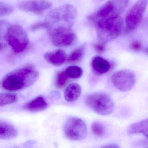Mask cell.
Instances as JSON below:
<instances>
[{"label": "cell", "instance_id": "1", "mask_svg": "<svg viewBox=\"0 0 148 148\" xmlns=\"http://www.w3.org/2000/svg\"><path fill=\"white\" fill-rule=\"evenodd\" d=\"M77 17V9L72 5H65L53 9L45 19L48 34L73 30Z\"/></svg>", "mask_w": 148, "mask_h": 148}, {"label": "cell", "instance_id": "13", "mask_svg": "<svg viewBox=\"0 0 148 148\" xmlns=\"http://www.w3.org/2000/svg\"><path fill=\"white\" fill-rule=\"evenodd\" d=\"M44 58L51 64L55 66H60L65 62L66 55L64 50L58 49L45 53Z\"/></svg>", "mask_w": 148, "mask_h": 148}, {"label": "cell", "instance_id": "25", "mask_svg": "<svg viewBox=\"0 0 148 148\" xmlns=\"http://www.w3.org/2000/svg\"><path fill=\"white\" fill-rule=\"evenodd\" d=\"M93 47L96 51L99 54H102L106 51V46L103 42L94 43Z\"/></svg>", "mask_w": 148, "mask_h": 148}, {"label": "cell", "instance_id": "5", "mask_svg": "<svg viewBox=\"0 0 148 148\" xmlns=\"http://www.w3.org/2000/svg\"><path fill=\"white\" fill-rule=\"evenodd\" d=\"M8 43L14 52L21 53L26 49L29 45V40L25 31L21 26L11 25L5 36L4 43Z\"/></svg>", "mask_w": 148, "mask_h": 148}, {"label": "cell", "instance_id": "9", "mask_svg": "<svg viewBox=\"0 0 148 148\" xmlns=\"http://www.w3.org/2000/svg\"><path fill=\"white\" fill-rule=\"evenodd\" d=\"M111 81L112 84L118 90L121 91H128L135 86L136 75L130 70H121L112 74Z\"/></svg>", "mask_w": 148, "mask_h": 148}, {"label": "cell", "instance_id": "10", "mask_svg": "<svg viewBox=\"0 0 148 148\" xmlns=\"http://www.w3.org/2000/svg\"><path fill=\"white\" fill-rule=\"evenodd\" d=\"M51 6V3L47 0H27L18 5L21 10L38 14H43Z\"/></svg>", "mask_w": 148, "mask_h": 148}, {"label": "cell", "instance_id": "8", "mask_svg": "<svg viewBox=\"0 0 148 148\" xmlns=\"http://www.w3.org/2000/svg\"><path fill=\"white\" fill-rule=\"evenodd\" d=\"M64 132L69 139L80 141L85 138L87 136V126L84 122L80 119L71 117L67 119L65 123Z\"/></svg>", "mask_w": 148, "mask_h": 148}, {"label": "cell", "instance_id": "11", "mask_svg": "<svg viewBox=\"0 0 148 148\" xmlns=\"http://www.w3.org/2000/svg\"><path fill=\"white\" fill-rule=\"evenodd\" d=\"M53 44L59 47H68L74 44L76 40V34L73 30L65 32L49 35Z\"/></svg>", "mask_w": 148, "mask_h": 148}, {"label": "cell", "instance_id": "31", "mask_svg": "<svg viewBox=\"0 0 148 148\" xmlns=\"http://www.w3.org/2000/svg\"><path fill=\"white\" fill-rule=\"evenodd\" d=\"M99 1H102V0H99Z\"/></svg>", "mask_w": 148, "mask_h": 148}, {"label": "cell", "instance_id": "18", "mask_svg": "<svg viewBox=\"0 0 148 148\" xmlns=\"http://www.w3.org/2000/svg\"><path fill=\"white\" fill-rule=\"evenodd\" d=\"M85 47V45H83L73 50L67 58V62L72 64L80 62L84 55Z\"/></svg>", "mask_w": 148, "mask_h": 148}, {"label": "cell", "instance_id": "22", "mask_svg": "<svg viewBox=\"0 0 148 148\" xmlns=\"http://www.w3.org/2000/svg\"><path fill=\"white\" fill-rule=\"evenodd\" d=\"M65 72L69 78L74 79L79 78L82 77L83 74L82 68L75 66H71L67 67Z\"/></svg>", "mask_w": 148, "mask_h": 148}, {"label": "cell", "instance_id": "12", "mask_svg": "<svg viewBox=\"0 0 148 148\" xmlns=\"http://www.w3.org/2000/svg\"><path fill=\"white\" fill-rule=\"evenodd\" d=\"M48 106V104L45 99L42 96H38L25 103L22 108L27 111L35 112L45 110Z\"/></svg>", "mask_w": 148, "mask_h": 148}, {"label": "cell", "instance_id": "24", "mask_svg": "<svg viewBox=\"0 0 148 148\" xmlns=\"http://www.w3.org/2000/svg\"><path fill=\"white\" fill-rule=\"evenodd\" d=\"M13 12L12 6L5 2H1L0 4V15L1 17H5L10 15Z\"/></svg>", "mask_w": 148, "mask_h": 148}, {"label": "cell", "instance_id": "29", "mask_svg": "<svg viewBox=\"0 0 148 148\" xmlns=\"http://www.w3.org/2000/svg\"><path fill=\"white\" fill-rule=\"evenodd\" d=\"M103 147L108 148H119V146L117 145L111 144L107 145H105V146H103Z\"/></svg>", "mask_w": 148, "mask_h": 148}, {"label": "cell", "instance_id": "15", "mask_svg": "<svg viewBox=\"0 0 148 148\" xmlns=\"http://www.w3.org/2000/svg\"><path fill=\"white\" fill-rule=\"evenodd\" d=\"M82 92L81 86L77 83L69 85L65 90L64 97L69 102H73L78 99Z\"/></svg>", "mask_w": 148, "mask_h": 148}, {"label": "cell", "instance_id": "3", "mask_svg": "<svg viewBox=\"0 0 148 148\" xmlns=\"http://www.w3.org/2000/svg\"><path fill=\"white\" fill-rule=\"evenodd\" d=\"M129 0H110L88 19L94 25L98 21L114 19L120 17L129 3Z\"/></svg>", "mask_w": 148, "mask_h": 148}, {"label": "cell", "instance_id": "4", "mask_svg": "<svg viewBox=\"0 0 148 148\" xmlns=\"http://www.w3.org/2000/svg\"><path fill=\"white\" fill-rule=\"evenodd\" d=\"M97 29V36L103 43L110 42L116 39L121 33L123 26L121 17L108 20L98 21L94 24Z\"/></svg>", "mask_w": 148, "mask_h": 148}, {"label": "cell", "instance_id": "21", "mask_svg": "<svg viewBox=\"0 0 148 148\" xmlns=\"http://www.w3.org/2000/svg\"><path fill=\"white\" fill-rule=\"evenodd\" d=\"M69 78L65 71L58 73L55 78V86L59 89L64 88L67 84Z\"/></svg>", "mask_w": 148, "mask_h": 148}, {"label": "cell", "instance_id": "17", "mask_svg": "<svg viewBox=\"0 0 148 148\" xmlns=\"http://www.w3.org/2000/svg\"><path fill=\"white\" fill-rule=\"evenodd\" d=\"M127 132L130 134L143 133L148 138V119L132 124L128 127Z\"/></svg>", "mask_w": 148, "mask_h": 148}, {"label": "cell", "instance_id": "19", "mask_svg": "<svg viewBox=\"0 0 148 148\" xmlns=\"http://www.w3.org/2000/svg\"><path fill=\"white\" fill-rule=\"evenodd\" d=\"M18 96L14 93H1L0 94V106H5L16 103Z\"/></svg>", "mask_w": 148, "mask_h": 148}, {"label": "cell", "instance_id": "26", "mask_svg": "<svg viewBox=\"0 0 148 148\" xmlns=\"http://www.w3.org/2000/svg\"><path fill=\"white\" fill-rule=\"evenodd\" d=\"M143 45L140 41L138 40L133 41L130 45L131 49L134 51L138 52L142 49Z\"/></svg>", "mask_w": 148, "mask_h": 148}, {"label": "cell", "instance_id": "20", "mask_svg": "<svg viewBox=\"0 0 148 148\" xmlns=\"http://www.w3.org/2000/svg\"><path fill=\"white\" fill-rule=\"evenodd\" d=\"M10 22L6 20H1L0 25V39H1V51L5 49L6 45L4 43L5 36L8 28L11 26Z\"/></svg>", "mask_w": 148, "mask_h": 148}, {"label": "cell", "instance_id": "7", "mask_svg": "<svg viewBox=\"0 0 148 148\" xmlns=\"http://www.w3.org/2000/svg\"><path fill=\"white\" fill-rule=\"evenodd\" d=\"M148 4V0H138L129 10L125 17L127 32H132L138 27Z\"/></svg>", "mask_w": 148, "mask_h": 148}, {"label": "cell", "instance_id": "28", "mask_svg": "<svg viewBox=\"0 0 148 148\" xmlns=\"http://www.w3.org/2000/svg\"><path fill=\"white\" fill-rule=\"evenodd\" d=\"M137 144L138 145H148V138L145 140L139 141L138 143Z\"/></svg>", "mask_w": 148, "mask_h": 148}, {"label": "cell", "instance_id": "6", "mask_svg": "<svg viewBox=\"0 0 148 148\" xmlns=\"http://www.w3.org/2000/svg\"><path fill=\"white\" fill-rule=\"evenodd\" d=\"M86 104L99 115L106 116L111 114L114 109V104L108 95L96 92L88 95L85 99Z\"/></svg>", "mask_w": 148, "mask_h": 148}, {"label": "cell", "instance_id": "2", "mask_svg": "<svg viewBox=\"0 0 148 148\" xmlns=\"http://www.w3.org/2000/svg\"><path fill=\"white\" fill-rule=\"evenodd\" d=\"M38 77L36 68L27 65L8 73L1 81V87L10 91L20 90L33 85Z\"/></svg>", "mask_w": 148, "mask_h": 148}, {"label": "cell", "instance_id": "14", "mask_svg": "<svg viewBox=\"0 0 148 148\" xmlns=\"http://www.w3.org/2000/svg\"><path fill=\"white\" fill-rule=\"evenodd\" d=\"M91 65L93 71L97 74L101 75L109 71L111 64L109 62L100 56H95L92 59Z\"/></svg>", "mask_w": 148, "mask_h": 148}, {"label": "cell", "instance_id": "23", "mask_svg": "<svg viewBox=\"0 0 148 148\" xmlns=\"http://www.w3.org/2000/svg\"><path fill=\"white\" fill-rule=\"evenodd\" d=\"M91 130L93 134L97 136L102 137L105 134L103 125L99 122H94L92 124Z\"/></svg>", "mask_w": 148, "mask_h": 148}, {"label": "cell", "instance_id": "16", "mask_svg": "<svg viewBox=\"0 0 148 148\" xmlns=\"http://www.w3.org/2000/svg\"><path fill=\"white\" fill-rule=\"evenodd\" d=\"M18 132L16 128L12 125L4 121L0 122V138L8 140L14 138L18 136Z\"/></svg>", "mask_w": 148, "mask_h": 148}, {"label": "cell", "instance_id": "30", "mask_svg": "<svg viewBox=\"0 0 148 148\" xmlns=\"http://www.w3.org/2000/svg\"><path fill=\"white\" fill-rule=\"evenodd\" d=\"M145 52H146V53H147V54H148V48H147V49H146V51H145Z\"/></svg>", "mask_w": 148, "mask_h": 148}, {"label": "cell", "instance_id": "27", "mask_svg": "<svg viewBox=\"0 0 148 148\" xmlns=\"http://www.w3.org/2000/svg\"><path fill=\"white\" fill-rule=\"evenodd\" d=\"M43 28H47V25L45 21L38 22L34 24L30 27V30L32 31H34Z\"/></svg>", "mask_w": 148, "mask_h": 148}]
</instances>
